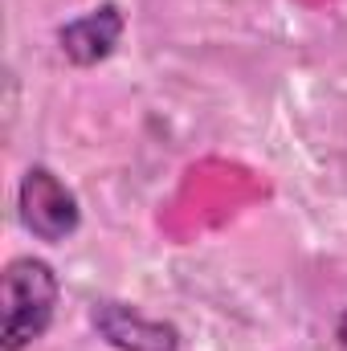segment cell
<instances>
[{
    "mask_svg": "<svg viewBox=\"0 0 347 351\" xmlns=\"http://www.w3.org/2000/svg\"><path fill=\"white\" fill-rule=\"evenodd\" d=\"M62 302V278L45 258L21 254L0 274V351H25L49 335Z\"/></svg>",
    "mask_w": 347,
    "mask_h": 351,
    "instance_id": "cell-1",
    "label": "cell"
},
{
    "mask_svg": "<svg viewBox=\"0 0 347 351\" xmlns=\"http://www.w3.org/2000/svg\"><path fill=\"white\" fill-rule=\"evenodd\" d=\"M16 217L25 225V233H33L45 245H62L66 237H74L82 229V204L70 192V184L53 168L33 164L25 168L16 184Z\"/></svg>",
    "mask_w": 347,
    "mask_h": 351,
    "instance_id": "cell-2",
    "label": "cell"
},
{
    "mask_svg": "<svg viewBox=\"0 0 347 351\" xmlns=\"http://www.w3.org/2000/svg\"><path fill=\"white\" fill-rule=\"evenodd\" d=\"M90 327L94 335L115 351H180V327L168 319H152L131 302L119 298H94L90 302Z\"/></svg>",
    "mask_w": 347,
    "mask_h": 351,
    "instance_id": "cell-3",
    "label": "cell"
},
{
    "mask_svg": "<svg viewBox=\"0 0 347 351\" xmlns=\"http://www.w3.org/2000/svg\"><path fill=\"white\" fill-rule=\"evenodd\" d=\"M123 33H127L123 8H119L115 0H102L98 8H90V12L66 21V25L58 29V49H62V58H66L70 66L90 70V66H102V62L119 49Z\"/></svg>",
    "mask_w": 347,
    "mask_h": 351,
    "instance_id": "cell-4",
    "label": "cell"
},
{
    "mask_svg": "<svg viewBox=\"0 0 347 351\" xmlns=\"http://www.w3.org/2000/svg\"><path fill=\"white\" fill-rule=\"evenodd\" d=\"M335 339H339V351H347V311L339 315V327H335Z\"/></svg>",
    "mask_w": 347,
    "mask_h": 351,
    "instance_id": "cell-5",
    "label": "cell"
}]
</instances>
